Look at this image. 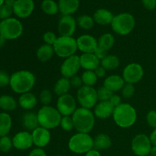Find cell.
<instances>
[{"instance_id": "obj_1", "label": "cell", "mask_w": 156, "mask_h": 156, "mask_svg": "<svg viewBox=\"0 0 156 156\" xmlns=\"http://www.w3.org/2000/svg\"><path fill=\"white\" fill-rule=\"evenodd\" d=\"M35 83L36 77L32 72L19 70L12 74L9 85L14 92L22 94L30 92L34 87Z\"/></svg>"}, {"instance_id": "obj_2", "label": "cell", "mask_w": 156, "mask_h": 156, "mask_svg": "<svg viewBox=\"0 0 156 156\" xmlns=\"http://www.w3.org/2000/svg\"><path fill=\"white\" fill-rule=\"evenodd\" d=\"M114 123L120 128H129L135 124L137 119V113L135 108L128 103H121L114 108L113 113Z\"/></svg>"}, {"instance_id": "obj_3", "label": "cell", "mask_w": 156, "mask_h": 156, "mask_svg": "<svg viewBox=\"0 0 156 156\" xmlns=\"http://www.w3.org/2000/svg\"><path fill=\"white\" fill-rule=\"evenodd\" d=\"M74 128L78 133H89L94 129L95 124V116L90 109L78 108L72 116Z\"/></svg>"}, {"instance_id": "obj_4", "label": "cell", "mask_w": 156, "mask_h": 156, "mask_svg": "<svg viewBox=\"0 0 156 156\" xmlns=\"http://www.w3.org/2000/svg\"><path fill=\"white\" fill-rule=\"evenodd\" d=\"M39 126L47 129H53L60 125L62 116L56 108L47 105L42 106L37 113Z\"/></svg>"}, {"instance_id": "obj_5", "label": "cell", "mask_w": 156, "mask_h": 156, "mask_svg": "<svg viewBox=\"0 0 156 156\" xmlns=\"http://www.w3.org/2000/svg\"><path fill=\"white\" fill-rule=\"evenodd\" d=\"M68 147L75 154H86L94 149V139L89 133H77L70 137Z\"/></svg>"}, {"instance_id": "obj_6", "label": "cell", "mask_w": 156, "mask_h": 156, "mask_svg": "<svg viewBox=\"0 0 156 156\" xmlns=\"http://www.w3.org/2000/svg\"><path fill=\"white\" fill-rule=\"evenodd\" d=\"M135 25L136 21L133 15L127 12L115 15L111 24L113 31L120 36L129 34L133 30Z\"/></svg>"}, {"instance_id": "obj_7", "label": "cell", "mask_w": 156, "mask_h": 156, "mask_svg": "<svg viewBox=\"0 0 156 156\" xmlns=\"http://www.w3.org/2000/svg\"><path fill=\"white\" fill-rule=\"evenodd\" d=\"M55 54L59 57L66 59L76 55L78 50L77 41L73 37L59 36L53 45Z\"/></svg>"}, {"instance_id": "obj_8", "label": "cell", "mask_w": 156, "mask_h": 156, "mask_svg": "<svg viewBox=\"0 0 156 156\" xmlns=\"http://www.w3.org/2000/svg\"><path fill=\"white\" fill-rule=\"evenodd\" d=\"M24 31L21 21L15 18H9L0 21V36L7 41L19 38Z\"/></svg>"}, {"instance_id": "obj_9", "label": "cell", "mask_w": 156, "mask_h": 156, "mask_svg": "<svg viewBox=\"0 0 156 156\" xmlns=\"http://www.w3.org/2000/svg\"><path fill=\"white\" fill-rule=\"evenodd\" d=\"M76 100L82 108L91 110L98 102L97 90L94 87L83 85L78 89Z\"/></svg>"}, {"instance_id": "obj_10", "label": "cell", "mask_w": 156, "mask_h": 156, "mask_svg": "<svg viewBox=\"0 0 156 156\" xmlns=\"http://www.w3.org/2000/svg\"><path fill=\"white\" fill-rule=\"evenodd\" d=\"M152 147L149 136L144 133L137 134L131 141V149L136 156L149 155Z\"/></svg>"}, {"instance_id": "obj_11", "label": "cell", "mask_w": 156, "mask_h": 156, "mask_svg": "<svg viewBox=\"0 0 156 156\" xmlns=\"http://www.w3.org/2000/svg\"><path fill=\"white\" fill-rule=\"evenodd\" d=\"M77 108V100L69 93L58 97L56 109L62 117L73 116Z\"/></svg>"}, {"instance_id": "obj_12", "label": "cell", "mask_w": 156, "mask_h": 156, "mask_svg": "<svg viewBox=\"0 0 156 156\" xmlns=\"http://www.w3.org/2000/svg\"><path fill=\"white\" fill-rule=\"evenodd\" d=\"M144 76V69L140 63L132 62L124 67L122 77L126 83L136 84L142 80Z\"/></svg>"}, {"instance_id": "obj_13", "label": "cell", "mask_w": 156, "mask_h": 156, "mask_svg": "<svg viewBox=\"0 0 156 156\" xmlns=\"http://www.w3.org/2000/svg\"><path fill=\"white\" fill-rule=\"evenodd\" d=\"M81 69L80 59L77 55H73L68 58L64 59L60 66V73L62 77L71 79L76 76Z\"/></svg>"}, {"instance_id": "obj_14", "label": "cell", "mask_w": 156, "mask_h": 156, "mask_svg": "<svg viewBox=\"0 0 156 156\" xmlns=\"http://www.w3.org/2000/svg\"><path fill=\"white\" fill-rule=\"evenodd\" d=\"M77 21L72 15H62L58 22V32L60 36L73 37L76 30Z\"/></svg>"}, {"instance_id": "obj_15", "label": "cell", "mask_w": 156, "mask_h": 156, "mask_svg": "<svg viewBox=\"0 0 156 156\" xmlns=\"http://www.w3.org/2000/svg\"><path fill=\"white\" fill-rule=\"evenodd\" d=\"M78 50L82 53H94L98 47V40L91 34H82L76 39Z\"/></svg>"}, {"instance_id": "obj_16", "label": "cell", "mask_w": 156, "mask_h": 156, "mask_svg": "<svg viewBox=\"0 0 156 156\" xmlns=\"http://www.w3.org/2000/svg\"><path fill=\"white\" fill-rule=\"evenodd\" d=\"M12 143L18 150H27L34 145L32 134L27 130L20 131L13 136Z\"/></svg>"}, {"instance_id": "obj_17", "label": "cell", "mask_w": 156, "mask_h": 156, "mask_svg": "<svg viewBox=\"0 0 156 156\" xmlns=\"http://www.w3.org/2000/svg\"><path fill=\"white\" fill-rule=\"evenodd\" d=\"M12 9L18 18H27L33 13L34 2V0H16Z\"/></svg>"}, {"instance_id": "obj_18", "label": "cell", "mask_w": 156, "mask_h": 156, "mask_svg": "<svg viewBox=\"0 0 156 156\" xmlns=\"http://www.w3.org/2000/svg\"><path fill=\"white\" fill-rule=\"evenodd\" d=\"M31 134L34 145L37 148L44 149V147L48 146L51 140V134L50 130L41 126H38L37 129L32 131Z\"/></svg>"}, {"instance_id": "obj_19", "label": "cell", "mask_w": 156, "mask_h": 156, "mask_svg": "<svg viewBox=\"0 0 156 156\" xmlns=\"http://www.w3.org/2000/svg\"><path fill=\"white\" fill-rule=\"evenodd\" d=\"M114 108H115L114 105L109 101H99L94 108L93 113H94L95 117L104 120V119H108L112 117Z\"/></svg>"}, {"instance_id": "obj_20", "label": "cell", "mask_w": 156, "mask_h": 156, "mask_svg": "<svg viewBox=\"0 0 156 156\" xmlns=\"http://www.w3.org/2000/svg\"><path fill=\"white\" fill-rule=\"evenodd\" d=\"M81 68L85 70L94 71L101 65V60L94 53H82L79 56Z\"/></svg>"}, {"instance_id": "obj_21", "label": "cell", "mask_w": 156, "mask_h": 156, "mask_svg": "<svg viewBox=\"0 0 156 156\" xmlns=\"http://www.w3.org/2000/svg\"><path fill=\"white\" fill-rule=\"evenodd\" d=\"M125 83L126 82L122 76H119V75H111L105 78V81H104V86L106 87L112 92L115 93L119 91H121Z\"/></svg>"}, {"instance_id": "obj_22", "label": "cell", "mask_w": 156, "mask_h": 156, "mask_svg": "<svg viewBox=\"0 0 156 156\" xmlns=\"http://www.w3.org/2000/svg\"><path fill=\"white\" fill-rule=\"evenodd\" d=\"M18 103L22 109L30 111L37 105V98L34 94L30 91V92L20 94Z\"/></svg>"}, {"instance_id": "obj_23", "label": "cell", "mask_w": 156, "mask_h": 156, "mask_svg": "<svg viewBox=\"0 0 156 156\" xmlns=\"http://www.w3.org/2000/svg\"><path fill=\"white\" fill-rule=\"evenodd\" d=\"M21 124L27 131H34L40 126L37 114L33 111H27L21 117Z\"/></svg>"}, {"instance_id": "obj_24", "label": "cell", "mask_w": 156, "mask_h": 156, "mask_svg": "<svg viewBox=\"0 0 156 156\" xmlns=\"http://www.w3.org/2000/svg\"><path fill=\"white\" fill-rule=\"evenodd\" d=\"M59 12L62 15H72L76 13L79 8V0H59Z\"/></svg>"}, {"instance_id": "obj_25", "label": "cell", "mask_w": 156, "mask_h": 156, "mask_svg": "<svg viewBox=\"0 0 156 156\" xmlns=\"http://www.w3.org/2000/svg\"><path fill=\"white\" fill-rule=\"evenodd\" d=\"M114 17L111 11L105 9H99L96 10L93 15V19L94 22L99 25L105 26L111 24Z\"/></svg>"}, {"instance_id": "obj_26", "label": "cell", "mask_w": 156, "mask_h": 156, "mask_svg": "<svg viewBox=\"0 0 156 156\" xmlns=\"http://www.w3.org/2000/svg\"><path fill=\"white\" fill-rule=\"evenodd\" d=\"M112 146L111 137L106 133H99L94 138V149L98 151L106 150Z\"/></svg>"}, {"instance_id": "obj_27", "label": "cell", "mask_w": 156, "mask_h": 156, "mask_svg": "<svg viewBox=\"0 0 156 156\" xmlns=\"http://www.w3.org/2000/svg\"><path fill=\"white\" fill-rule=\"evenodd\" d=\"M55 54L53 47L48 44H43L37 50V57L38 60L42 62H48Z\"/></svg>"}, {"instance_id": "obj_28", "label": "cell", "mask_w": 156, "mask_h": 156, "mask_svg": "<svg viewBox=\"0 0 156 156\" xmlns=\"http://www.w3.org/2000/svg\"><path fill=\"white\" fill-rule=\"evenodd\" d=\"M12 126V119L7 112L0 113V137L8 136Z\"/></svg>"}, {"instance_id": "obj_29", "label": "cell", "mask_w": 156, "mask_h": 156, "mask_svg": "<svg viewBox=\"0 0 156 156\" xmlns=\"http://www.w3.org/2000/svg\"><path fill=\"white\" fill-rule=\"evenodd\" d=\"M18 102L12 96L3 94L0 96V109L4 112H10L15 111L18 106Z\"/></svg>"}, {"instance_id": "obj_30", "label": "cell", "mask_w": 156, "mask_h": 156, "mask_svg": "<svg viewBox=\"0 0 156 156\" xmlns=\"http://www.w3.org/2000/svg\"><path fill=\"white\" fill-rule=\"evenodd\" d=\"M72 86L69 79L62 77L61 79H58L55 83L53 86V91L59 97V96L68 94Z\"/></svg>"}, {"instance_id": "obj_31", "label": "cell", "mask_w": 156, "mask_h": 156, "mask_svg": "<svg viewBox=\"0 0 156 156\" xmlns=\"http://www.w3.org/2000/svg\"><path fill=\"white\" fill-rule=\"evenodd\" d=\"M120 61L118 56L115 55L108 54L102 60H101V66L106 70H114L120 66Z\"/></svg>"}, {"instance_id": "obj_32", "label": "cell", "mask_w": 156, "mask_h": 156, "mask_svg": "<svg viewBox=\"0 0 156 156\" xmlns=\"http://www.w3.org/2000/svg\"><path fill=\"white\" fill-rule=\"evenodd\" d=\"M98 47L109 51L115 44V37L111 33H105L100 36L98 40Z\"/></svg>"}, {"instance_id": "obj_33", "label": "cell", "mask_w": 156, "mask_h": 156, "mask_svg": "<svg viewBox=\"0 0 156 156\" xmlns=\"http://www.w3.org/2000/svg\"><path fill=\"white\" fill-rule=\"evenodd\" d=\"M41 9L49 15H55L59 12V5L54 0H44L41 3Z\"/></svg>"}, {"instance_id": "obj_34", "label": "cell", "mask_w": 156, "mask_h": 156, "mask_svg": "<svg viewBox=\"0 0 156 156\" xmlns=\"http://www.w3.org/2000/svg\"><path fill=\"white\" fill-rule=\"evenodd\" d=\"M76 21H77V25H79V27L83 30H90L92 28L95 23L93 19V17L88 15H80L77 18Z\"/></svg>"}, {"instance_id": "obj_35", "label": "cell", "mask_w": 156, "mask_h": 156, "mask_svg": "<svg viewBox=\"0 0 156 156\" xmlns=\"http://www.w3.org/2000/svg\"><path fill=\"white\" fill-rule=\"evenodd\" d=\"M81 78H82L84 85L91 87H94V85L97 83L98 79L94 71H90V70H85L82 74Z\"/></svg>"}, {"instance_id": "obj_36", "label": "cell", "mask_w": 156, "mask_h": 156, "mask_svg": "<svg viewBox=\"0 0 156 156\" xmlns=\"http://www.w3.org/2000/svg\"><path fill=\"white\" fill-rule=\"evenodd\" d=\"M97 94L99 101H109L114 93L103 85L98 88Z\"/></svg>"}, {"instance_id": "obj_37", "label": "cell", "mask_w": 156, "mask_h": 156, "mask_svg": "<svg viewBox=\"0 0 156 156\" xmlns=\"http://www.w3.org/2000/svg\"><path fill=\"white\" fill-rule=\"evenodd\" d=\"M39 100L43 106L50 105L53 101V93L49 89H44L39 94Z\"/></svg>"}, {"instance_id": "obj_38", "label": "cell", "mask_w": 156, "mask_h": 156, "mask_svg": "<svg viewBox=\"0 0 156 156\" xmlns=\"http://www.w3.org/2000/svg\"><path fill=\"white\" fill-rule=\"evenodd\" d=\"M13 147L12 139L8 136L0 137V151L2 152H8Z\"/></svg>"}, {"instance_id": "obj_39", "label": "cell", "mask_w": 156, "mask_h": 156, "mask_svg": "<svg viewBox=\"0 0 156 156\" xmlns=\"http://www.w3.org/2000/svg\"><path fill=\"white\" fill-rule=\"evenodd\" d=\"M60 127L66 132H69L73 130L74 128V123H73V117L72 116H66V117H62L60 121Z\"/></svg>"}, {"instance_id": "obj_40", "label": "cell", "mask_w": 156, "mask_h": 156, "mask_svg": "<svg viewBox=\"0 0 156 156\" xmlns=\"http://www.w3.org/2000/svg\"><path fill=\"white\" fill-rule=\"evenodd\" d=\"M121 93L124 98H130L135 94V86L133 84L125 83L121 89Z\"/></svg>"}, {"instance_id": "obj_41", "label": "cell", "mask_w": 156, "mask_h": 156, "mask_svg": "<svg viewBox=\"0 0 156 156\" xmlns=\"http://www.w3.org/2000/svg\"><path fill=\"white\" fill-rule=\"evenodd\" d=\"M12 13H13L12 8L6 5L5 4H3L2 5L0 6V20L2 21L11 18Z\"/></svg>"}, {"instance_id": "obj_42", "label": "cell", "mask_w": 156, "mask_h": 156, "mask_svg": "<svg viewBox=\"0 0 156 156\" xmlns=\"http://www.w3.org/2000/svg\"><path fill=\"white\" fill-rule=\"evenodd\" d=\"M57 38L58 37H56V34L52 31H47L46 33H44V36H43V40H44V43L46 44L51 46H53L55 44Z\"/></svg>"}, {"instance_id": "obj_43", "label": "cell", "mask_w": 156, "mask_h": 156, "mask_svg": "<svg viewBox=\"0 0 156 156\" xmlns=\"http://www.w3.org/2000/svg\"><path fill=\"white\" fill-rule=\"evenodd\" d=\"M146 122H147L148 125L152 129H155L156 128V111L155 110H152V111H149L146 115Z\"/></svg>"}, {"instance_id": "obj_44", "label": "cell", "mask_w": 156, "mask_h": 156, "mask_svg": "<svg viewBox=\"0 0 156 156\" xmlns=\"http://www.w3.org/2000/svg\"><path fill=\"white\" fill-rule=\"evenodd\" d=\"M11 76L5 71L0 70V88H4L10 84Z\"/></svg>"}, {"instance_id": "obj_45", "label": "cell", "mask_w": 156, "mask_h": 156, "mask_svg": "<svg viewBox=\"0 0 156 156\" xmlns=\"http://www.w3.org/2000/svg\"><path fill=\"white\" fill-rule=\"evenodd\" d=\"M69 80H70V84H71V86L73 87V88L79 89V88H80L81 87L83 86L84 85L81 76H77V75L75 76H73V77H72L71 79H69Z\"/></svg>"}, {"instance_id": "obj_46", "label": "cell", "mask_w": 156, "mask_h": 156, "mask_svg": "<svg viewBox=\"0 0 156 156\" xmlns=\"http://www.w3.org/2000/svg\"><path fill=\"white\" fill-rule=\"evenodd\" d=\"M108 51H107L105 49L101 48V47H98V48L96 49L95 51L94 52V54L100 60H102L104 58H105L108 55Z\"/></svg>"}, {"instance_id": "obj_47", "label": "cell", "mask_w": 156, "mask_h": 156, "mask_svg": "<svg viewBox=\"0 0 156 156\" xmlns=\"http://www.w3.org/2000/svg\"><path fill=\"white\" fill-rule=\"evenodd\" d=\"M143 6L148 10L152 11L156 9V0H142Z\"/></svg>"}, {"instance_id": "obj_48", "label": "cell", "mask_w": 156, "mask_h": 156, "mask_svg": "<svg viewBox=\"0 0 156 156\" xmlns=\"http://www.w3.org/2000/svg\"><path fill=\"white\" fill-rule=\"evenodd\" d=\"M28 156H47V155L44 149L36 147L30 151Z\"/></svg>"}, {"instance_id": "obj_49", "label": "cell", "mask_w": 156, "mask_h": 156, "mask_svg": "<svg viewBox=\"0 0 156 156\" xmlns=\"http://www.w3.org/2000/svg\"><path fill=\"white\" fill-rule=\"evenodd\" d=\"M109 101L111 102L113 105H114V108L119 106V105L122 103L121 98H120V96L119 95V94H113L112 97H111V99L109 100Z\"/></svg>"}, {"instance_id": "obj_50", "label": "cell", "mask_w": 156, "mask_h": 156, "mask_svg": "<svg viewBox=\"0 0 156 156\" xmlns=\"http://www.w3.org/2000/svg\"><path fill=\"white\" fill-rule=\"evenodd\" d=\"M106 71L107 70L100 65L94 70V73H95L96 76H97V77L98 79H101V78H104L106 76Z\"/></svg>"}, {"instance_id": "obj_51", "label": "cell", "mask_w": 156, "mask_h": 156, "mask_svg": "<svg viewBox=\"0 0 156 156\" xmlns=\"http://www.w3.org/2000/svg\"><path fill=\"white\" fill-rule=\"evenodd\" d=\"M85 156H102L101 154L100 151L97 150L95 149H92L91 150H90L89 152H87L86 154H85Z\"/></svg>"}, {"instance_id": "obj_52", "label": "cell", "mask_w": 156, "mask_h": 156, "mask_svg": "<svg viewBox=\"0 0 156 156\" xmlns=\"http://www.w3.org/2000/svg\"><path fill=\"white\" fill-rule=\"evenodd\" d=\"M149 139H150L152 146H156V128L153 129L152 132L151 133L150 136H149Z\"/></svg>"}, {"instance_id": "obj_53", "label": "cell", "mask_w": 156, "mask_h": 156, "mask_svg": "<svg viewBox=\"0 0 156 156\" xmlns=\"http://www.w3.org/2000/svg\"><path fill=\"white\" fill-rule=\"evenodd\" d=\"M15 2H16V0H5L4 4H5L6 5L9 6V7L13 8V6H14V5H15Z\"/></svg>"}, {"instance_id": "obj_54", "label": "cell", "mask_w": 156, "mask_h": 156, "mask_svg": "<svg viewBox=\"0 0 156 156\" xmlns=\"http://www.w3.org/2000/svg\"><path fill=\"white\" fill-rule=\"evenodd\" d=\"M150 155L156 156V146H152L150 151Z\"/></svg>"}, {"instance_id": "obj_55", "label": "cell", "mask_w": 156, "mask_h": 156, "mask_svg": "<svg viewBox=\"0 0 156 156\" xmlns=\"http://www.w3.org/2000/svg\"><path fill=\"white\" fill-rule=\"evenodd\" d=\"M5 41H6V40L5 39V38H3L2 37L0 36V47L5 45Z\"/></svg>"}, {"instance_id": "obj_56", "label": "cell", "mask_w": 156, "mask_h": 156, "mask_svg": "<svg viewBox=\"0 0 156 156\" xmlns=\"http://www.w3.org/2000/svg\"><path fill=\"white\" fill-rule=\"evenodd\" d=\"M4 3H5V0H0V6L2 5Z\"/></svg>"}, {"instance_id": "obj_57", "label": "cell", "mask_w": 156, "mask_h": 156, "mask_svg": "<svg viewBox=\"0 0 156 156\" xmlns=\"http://www.w3.org/2000/svg\"><path fill=\"white\" fill-rule=\"evenodd\" d=\"M56 156H62V155H56Z\"/></svg>"}, {"instance_id": "obj_58", "label": "cell", "mask_w": 156, "mask_h": 156, "mask_svg": "<svg viewBox=\"0 0 156 156\" xmlns=\"http://www.w3.org/2000/svg\"><path fill=\"white\" fill-rule=\"evenodd\" d=\"M148 156H152V155H148Z\"/></svg>"}]
</instances>
